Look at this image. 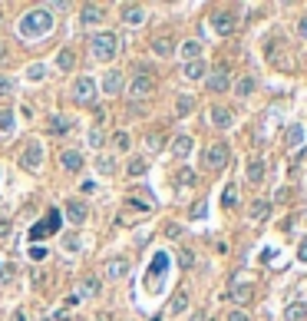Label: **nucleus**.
Returning <instances> with one entry per match:
<instances>
[{
  "label": "nucleus",
  "instance_id": "f257e3e1",
  "mask_svg": "<svg viewBox=\"0 0 307 321\" xmlns=\"http://www.w3.org/2000/svg\"><path fill=\"white\" fill-rule=\"evenodd\" d=\"M53 30V14L50 7H36V10H27L17 23V33L23 40H36V37H46Z\"/></svg>",
  "mask_w": 307,
  "mask_h": 321
},
{
  "label": "nucleus",
  "instance_id": "f03ea898",
  "mask_svg": "<svg viewBox=\"0 0 307 321\" xmlns=\"http://www.w3.org/2000/svg\"><path fill=\"white\" fill-rule=\"evenodd\" d=\"M90 50L99 63H109L119 53V37L116 33H96V37H90Z\"/></svg>",
  "mask_w": 307,
  "mask_h": 321
},
{
  "label": "nucleus",
  "instance_id": "7ed1b4c3",
  "mask_svg": "<svg viewBox=\"0 0 307 321\" xmlns=\"http://www.w3.org/2000/svg\"><path fill=\"white\" fill-rule=\"evenodd\" d=\"M129 99H145V96L155 93V76H152V70L149 66H139L136 70V76H132V83H129Z\"/></svg>",
  "mask_w": 307,
  "mask_h": 321
},
{
  "label": "nucleus",
  "instance_id": "20e7f679",
  "mask_svg": "<svg viewBox=\"0 0 307 321\" xmlns=\"http://www.w3.org/2000/svg\"><path fill=\"white\" fill-rule=\"evenodd\" d=\"M43 143L40 139H30V143H23V152H20V166L27 172H36L40 166H43Z\"/></svg>",
  "mask_w": 307,
  "mask_h": 321
},
{
  "label": "nucleus",
  "instance_id": "39448f33",
  "mask_svg": "<svg viewBox=\"0 0 307 321\" xmlns=\"http://www.w3.org/2000/svg\"><path fill=\"white\" fill-rule=\"evenodd\" d=\"M228 156H231V149H228L225 143H212V146L205 149V156H201V162H205V169L218 172V169L228 166Z\"/></svg>",
  "mask_w": 307,
  "mask_h": 321
},
{
  "label": "nucleus",
  "instance_id": "423d86ee",
  "mask_svg": "<svg viewBox=\"0 0 307 321\" xmlns=\"http://www.w3.org/2000/svg\"><path fill=\"white\" fill-rule=\"evenodd\" d=\"M70 93H73L76 103H83V106H86V103L96 99V80H92V76H76V83H73Z\"/></svg>",
  "mask_w": 307,
  "mask_h": 321
},
{
  "label": "nucleus",
  "instance_id": "0eeeda50",
  "mask_svg": "<svg viewBox=\"0 0 307 321\" xmlns=\"http://www.w3.org/2000/svg\"><path fill=\"white\" fill-rule=\"evenodd\" d=\"M205 86H208V93H228L231 90V76H228V70L225 66H218V70H212V73H205Z\"/></svg>",
  "mask_w": 307,
  "mask_h": 321
},
{
  "label": "nucleus",
  "instance_id": "6e6552de",
  "mask_svg": "<svg viewBox=\"0 0 307 321\" xmlns=\"http://www.w3.org/2000/svg\"><path fill=\"white\" fill-rule=\"evenodd\" d=\"M103 275H106V282H119V278H126V275H129V258H126V255L109 258V262L103 265Z\"/></svg>",
  "mask_w": 307,
  "mask_h": 321
},
{
  "label": "nucleus",
  "instance_id": "1a4fd4ad",
  "mask_svg": "<svg viewBox=\"0 0 307 321\" xmlns=\"http://www.w3.org/2000/svg\"><path fill=\"white\" fill-rule=\"evenodd\" d=\"M235 27H238V20L231 10H218L215 17H212V30L215 33H221V37H228V33H235Z\"/></svg>",
  "mask_w": 307,
  "mask_h": 321
},
{
  "label": "nucleus",
  "instance_id": "9d476101",
  "mask_svg": "<svg viewBox=\"0 0 307 321\" xmlns=\"http://www.w3.org/2000/svg\"><path fill=\"white\" fill-rule=\"evenodd\" d=\"M169 268V255L165 252H155V262H152V268H149V291H159L162 288V272Z\"/></svg>",
  "mask_w": 307,
  "mask_h": 321
},
{
  "label": "nucleus",
  "instance_id": "9b49d317",
  "mask_svg": "<svg viewBox=\"0 0 307 321\" xmlns=\"http://www.w3.org/2000/svg\"><path fill=\"white\" fill-rule=\"evenodd\" d=\"M251 298H254V285L251 282H231V302H235V308H245Z\"/></svg>",
  "mask_w": 307,
  "mask_h": 321
},
{
  "label": "nucleus",
  "instance_id": "f8f14e48",
  "mask_svg": "<svg viewBox=\"0 0 307 321\" xmlns=\"http://www.w3.org/2000/svg\"><path fill=\"white\" fill-rule=\"evenodd\" d=\"M123 86H126L123 70H106V76H103V93H106V96H119V93H123Z\"/></svg>",
  "mask_w": 307,
  "mask_h": 321
},
{
  "label": "nucleus",
  "instance_id": "ddd939ff",
  "mask_svg": "<svg viewBox=\"0 0 307 321\" xmlns=\"http://www.w3.org/2000/svg\"><path fill=\"white\" fill-rule=\"evenodd\" d=\"M66 219H70L73 225H83V222L90 219V209H86V202H79V199H70V202H66Z\"/></svg>",
  "mask_w": 307,
  "mask_h": 321
},
{
  "label": "nucleus",
  "instance_id": "4468645a",
  "mask_svg": "<svg viewBox=\"0 0 307 321\" xmlns=\"http://www.w3.org/2000/svg\"><path fill=\"white\" fill-rule=\"evenodd\" d=\"M79 20H83L86 27H96V23H103V20H106V10H103L99 3H86V7L79 10Z\"/></svg>",
  "mask_w": 307,
  "mask_h": 321
},
{
  "label": "nucleus",
  "instance_id": "2eb2a0df",
  "mask_svg": "<svg viewBox=\"0 0 307 321\" xmlns=\"http://www.w3.org/2000/svg\"><path fill=\"white\" fill-rule=\"evenodd\" d=\"M212 126H218V129L235 126V113H231L228 106H212Z\"/></svg>",
  "mask_w": 307,
  "mask_h": 321
},
{
  "label": "nucleus",
  "instance_id": "dca6fc26",
  "mask_svg": "<svg viewBox=\"0 0 307 321\" xmlns=\"http://www.w3.org/2000/svg\"><path fill=\"white\" fill-rule=\"evenodd\" d=\"M284 143H288V149H301V146H304V126H301V123H288Z\"/></svg>",
  "mask_w": 307,
  "mask_h": 321
},
{
  "label": "nucleus",
  "instance_id": "f3484780",
  "mask_svg": "<svg viewBox=\"0 0 307 321\" xmlns=\"http://www.w3.org/2000/svg\"><path fill=\"white\" fill-rule=\"evenodd\" d=\"M60 166L66 172H79L83 169V156H79V149H63L60 152Z\"/></svg>",
  "mask_w": 307,
  "mask_h": 321
},
{
  "label": "nucleus",
  "instance_id": "a211bd4d",
  "mask_svg": "<svg viewBox=\"0 0 307 321\" xmlns=\"http://www.w3.org/2000/svg\"><path fill=\"white\" fill-rule=\"evenodd\" d=\"M123 23H129V27H139V23H145V7L126 3V7H123Z\"/></svg>",
  "mask_w": 307,
  "mask_h": 321
},
{
  "label": "nucleus",
  "instance_id": "6ab92c4d",
  "mask_svg": "<svg viewBox=\"0 0 307 321\" xmlns=\"http://www.w3.org/2000/svg\"><path fill=\"white\" fill-rule=\"evenodd\" d=\"M268 215H271V202L268 199H254L248 206V219H254V222H264Z\"/></svg>",
  "mask_w": 307,
  "mask_h": 321
},
{
  "label": "nucleus",
  "instance_id": "aec40b11",
  "mask_svg": "<svg viewBox=\"0 0 307 321\" xmlns=\"http://www.w3.org/2000/svg\"><path fill=\"white\" fill-rule=\"evenodd\" d=\"M264 172H268V166H264L261 159H251V162H248V169H245V176H248V182H251V186H261V182H264Z\"/></svg>",
  "mask_w": 307,
  "mask_h": 321
},
{
  "label": "nucleus",
  "instance_id": "412c9836",
  "mask_svg": "<svg viewBox=\"0 0 307 321\" xmlns=\"http://www.w3.org/2000/svg\"><path fill=\"white\" fill-rule=\"evenodd\" d=\"M56 70H60V73H70V70H76V53H73L70 47L56 53Z\"/></svg>",
  "mask_w": 307,
  "mask_h": 321
},
{
  "label": "nucleus",
  "instance_id": "4be33fe9",
  "mask_svg": "<svg viewBox=\"0 0 307 321\" xmlns=\"http://www.w3.org/2000/svg\"><path fill=\"white\" fill-rule=\"evenodd\" d=\"M152 53H155V57H172V53H175V40L155 37V40H152Z\"/></svg>",
  "mask_w": 307,
  "mask_h": 321
},
{
  "label": "nucleus",
  "instance_id": "5701e85b",
  "mask_svg": "<svg viewBox=\"0 0 307 321\" xmlns=\"http://www.w3.org/2000/svg\"><path fill=\"white\" fill-rule=\"evenodd\" d=\"M205 60H192V63H185L182 66V73H185V80H205Z\"/></svg>",
  "mask_w": 307,
  "mask_h": 321
},
{
  "label": "nucleus",
  "instance_id": "b1692460",
  "mask_svg": "<svg viewBox=\"0 0 307 321\" xmlns=\"http://www.w3.org/2000/svg\"><path fill=\"white\" fill-rule=\"evenodd\" d=\"M307 318V305L304 302H291L284 308V321H304Z\"/></svg>",
  "mask_w": 307,
  "mask_h": 321
},
{
  "label": "nucleus",
  "instance_id": "393cba45",
  "mask_svg": "<svg viewBox=\"0 0 307 321\" xmlns=\"http://www.w3.org/2000/svg\"><path fill=\"white\" fill-rule=\"evenodd\" d=\"M192 146H195V143H192V136H175V139H172V152H175L179 159H185V156L192 152Z\"/></svg>",
  "mask_w": 307,
  "mask_h": 321
},
{
  "label": "nucleus",
  "instance_id": "a878e982",
  "mask_svg": "<svg viewBox=\"0 0 307 321\" xmlns=\"http://www.w3.org/2000/svg\"><path fill=\"white\" fill-rule=\"evenodd\" d=\"M145 169H149V162H145L142 156H132V159H129V166H126L129 179H139V176H145Z\"/></svg>",
  "mask_w": 307,
  "mask_h": 321
},
{
  "label": "nucleus",
  "instance_id": "bb28decb",
  "mask_svg": "<svg viewBox=\"0 0 307 321\" xmlns=\"http://www.w3.org/2000/svg\"><path fill=\"white\" fill-rule=\"evenodd\" d=\"M36 225L43 228V235H53L56 228H60V212L50 209V212H46V219H43V222H36Z\"/></svg>",
  "mask_w": 307,
  "mask_h": 321
},
{
  "label": "nucleus",
  "instance_id": "cd10ccee",
  "mask_svg": "<svg viewBox=\"0 0 307 321\" xmlns=\"http://www.w3.org/2000/svg\"><path fill=\"white\" fill-rule=\"evenodd\" d=\"M182 57L188 60V63H192V60H201V43L199 40H185V43H182Z\"/></svg>",
  "mask_w": 307,
  "mask_h": 321
},
{
  "label": "nucleus",
  "instance_id": "c85d7f7f",
  "mask_svg": "<svg viewBox=\"0 0 307 321\" xmlns=\"http://www.w3.org/2000/svg\"><path fill=\"white\" fill-rule=\"evenodd\" d=\"M185 308H188V295H185V291H175V295H172V305H169V311H172V315H182Z\"/></svg>",
  "mask_w": 307,
  "mask_h": 321
},
{
  "label": "nucleus",
  "instance_id": "c756f323",
  "mask_svg": "<svg viewBox=\"0 0 307 321\" xmlns=\"http://www.w3.org/2000/svg\"><path fill=\"white\" fill-rule=\"evenodd\" d=\"M99 288H103L99 278H92V275H90V278H83V282H79V295H90V298H92V295H99Z\"/></svg>",
  "mask_w": 307,
  "mask_h": 321
},
{
  "label": "nucleus",
  "instance_id": "7c9ffc66",
  "mask_svg": "<svg viewBox=\"0 0 307 321\" xmlns=\"http://www.w3.org/2000/svg\"><path fill=\"white\" fill-rule=\"evenodd\" d=\"M192 110H195V99H192V96H185V93H182L179 99H175V113H179V116H188Z\"/></svg>",
  "mask_w": 307,
  "mask_h": 321
},
{
  "label": "nucleus",
  "instance_id": "2f4dec72",
  "mask_svg": "<svg viewBox=\"0 0 307 321\" xmlns=\"http://www.w3.org/2000/svg\"><path fill=\"white\" fill-rule=\"evenodd\" d=\"M50 129L56 132V136H63V132H70V119H66V116H50Z\"/></svg>",
  "mask_w": 307,
  "mask_h": 321
},
{
  "label": "nucleus",
  "instance_id": "473e14b6",
  "mask_svg": "<svg viewBox=\"0 0 307 321\" xmlns=\"http://www.w3.org/2000/svg\"><path fill=\"white\" fill-rule=\"evenodd\" d=\"M96 169H99V176H112L116 172V159L112 156H99L96 159Z\"/></svg>",
  "mask_w": 307,
  "mask_h": 321
},
{
  "label": "nucleus",
  "instance_id": "72a5a7b5",
  "mask_svg": "<svg viewBox=\"0 0 307 321\" xmlns=\"http://www.w3.org/2000/svg\"><path fill=\"white\" fill-rule=\"evenodd\" d=\"M254 86H258V83H254L251 76H245V80H238V83H235V93H238V96H251Z\"/></svg>",
  "mask_w": 307,
  "mask_h": 321
},
{
  "label": "nucleus",
  "instance_id": "f704fd0d",
  "mask_svg": "<svg viewBox=\"0 0 307 321\" xmlns=\"http://www.w3.org/2000/svg\"><path fill=\"white\" fill-rule=\"evenodd\" d=\"M14 123H17L14 110H0V132H10V129H14Z\"/></svg>",
  "mask_w": 307,
  "mask_h": 321
},
{
  "label": "nucleus",
  "instance_id": "c9c22d12",
  "mask_svg": "<svg viewBox=\"0 0 307 321\" xmlns=\"http://www.w3.org/2000/svg\"><path fill=\"white\" fill-rule=\"evenodd\" d=\"M129 132L126 129H119V132H112V146H116V152H123V149H129Z\"/></svg>",
  "mask_w": 307,
  "mask_h": 321
},
{
  "label": "nucleus",
  "instance_id": "e433bc0d",
  "mask_svg": "<svg viewBox=\"0 0 307 321\" xmlns=\"http://www.w3.org/2000/svg\"><path fill=\"white\" fill-rule=\"evenodd\" d=\"M221 202H225L228 209L238 202V186H235V182H228V186H225V192H221Z\"/></svg>",
  "mask_w": 307,
  "mask_h": 321
},
{
  "label": "nucleus",
  "instance_id": "4c0bfd02",
  "mask_svg": "<svg viewBox=\"0 0 307 321\" xmlns=\"http://www.w3.org/2000/svg\"><path fill=\"white\" fill-rule=\"evenodd\" d=\"M79 245H83V242H79V235H76V232L63 235V248H66V252H73V255H76V252H79Z\"/></svg>",
  "mask_w": 307,
  "mask_h": 321
},
{
  "label": "nucleus",
  "instance_id": "58836bf2",
  "mask_svg": "<svg viewBox=\"0 0 307 321\" xmlns=\"http://www.w3.org/2000/svg\"><path fill=\"white\" fill-rule=\"evenodd\" d=\"M43 76H46V66H43V63H33V66L27 70V80H33V83H40Z\"/></svg>",
  "mask_w": 307,
  "mask_h": 321
},
{
  "label": "nucleus",
  "instance_id": "ea45409f",
  "mask_svg": "<svg viewBox=\"0 0 307 321\" xmlns=\"http://www.w3.org/2000/svg\"><path fill=\"white\" fill-rule=\"evenodd\" d=\"M14 90H17V83H14L10 76L0 73V96H14Z\"/></svg>",
  "mask_w": 307,
  "mask_h": 321
},
{
  "label": "nucleus",
  "instance_id": "a19ab883",
  "mask_svg": "<svg viewBox=\"0 0 307 321\" xmlns=\"http://www.w3.org/2000/svg\"><path fill=\"white\" fill-rule=\"evenodd\" d=\"M86 143H90V149H99L103 146V129H90L86 132Z\"/></svg>",
  "mask_w": 307,
  "mask_h": 321
},
{
  "label": "nucleus",
  "instance_id": "79ce46f5",
  "mask_svg": "<svg viewBox=\"0 0 307 321\" xmlns=\"http://www.w3.org/2000/svg\"><path fill=\"white\" fill-rule=\"evenodd\" d=\"M126 202H129L132 209H139V212H149V209H152V202H145V199H139V195H129Z\"/></svg>",
  "mask_w": 307,
  "mask_h": 321
},
{
  "label": "nucleus",
  "instance_id": "37998d69",
  "mask_svg": "<svg viewBox=\"0 0 307 321\" xmlns=\"http://www.w3.org/2000/svg\"><path fill=\"white\" fill-rule=\"evenodd\" d=\"M145 143H149V149H162V136H159V132H149V136H145Z\"/></svg>",
  "mask_w": 307,
  "mask_h": 321
},
{
  "label": "nucleus",
  "instance_id": "c03bdc74",
  "mask_svg": "<svg viewBox=\"0 0 307 321\" xmlns=\"http://www.w3.org/2000/svg\"><path fill=\"white\" fill-rule=\"evenodd\" d=\"M27 255H30L33 262H43V258H46V248H43V245H30V252H27Z\"/></svg>",
  "mask_w": 307,
  "mask_h": 321
},
{
  "label": "nucleus",
  "instance_id": "a18cd8bd",
  "mask_svg": "<svg viewBox=\"0 0 307 321\" xmlns=\"http://www.w3.org/2000/svg\"><path fill=\"white\" fill-rule=\"evenodd\" d=\"M179 182H182V186H192V182H195V172H192V169H182L179 172Z\"/></svg>",
  "mask_w": 307,
  "mask_h": 321
},
{
  "label": "nucleus",
  "instance_id": "49530a36",
  "mask_svg": "<svg viewBox=\"0 0 307 321\" xmlns=\"http://www.w3.org/2000/svg\"><path fill=\"white\" fill-rule=\"evenodd\" d=\"M228 321H248V315H245L241 308H231V311H228Z\"/></svg>",
  "mask_w": 307,
  "mask_h": 321
},
{
  "label": "nucleus",
  "instance_id": "de8ad7c7",
  "mask_svg": "<svg viewBox=\"0 0 307 321\" xmlns=\"http://www.w3.org/2000/svg\"><path fill=\"white\" fill-rule=\"evenodd\" d=\"M297 37H301V40H307V17H301V20H297Z\"/></svg>",
  "mask_w": 307,
  "mask_h": 321
},
{
  "label": "nucleus",
  "instance_id": "09e8293b",
  "mask_svg": "<svg viewBox=\"0 0 307 321\" xmlns=\"http://www.w3.org/2000/svg\"><path fill=\"white\" fill-rule=\"evenodd\" d=\"M179 232H182V228L175 225V222H169V225H165V235H169V239H179Z\"/></svg>",
  "mask_w": 307,
  "mask_h": 321
},
{
  "label": "nucleus",
  "instance_id": "8fccbe9b",
  "mask_svg": "<svg viewBox=\"0 0 307 321\" xmlns=\"http://www.w3.org/2000/svg\"><path fill=\"white\" fill-rule=\"evenodd\" d=\"M297 258H301V262H307V239L297 245Z\"/></svg>",
  "mask_w": 307,
  "mask_h": 321
},
{
  "label": "nucleus",
  "instance_id": "3c124183",
  "mask_svg": "<svg viewBox=\"0 0 307 321\" xmlns=\"http://www.w3.org/2000/svg\"><path fill=\"white\" fill-rule=\"evenodd\" d=\"M3 235H10V222H7V219H0V239H3Z\"/></svg>",
  "mask_w": 307,
  "mask_h": 321
},
{
  "label": "nucleus",
  "instance_id": "603ef678",
  "mask_svg": "<svg viewBox=\"0 0 307 321\" xmlns=\"http://www.w3.org/2000/svg\"><path fill=\"white\" fill-rule=\"evenodd\" d=\"M14 321H27V315H23V311L17 308V311H14Z\"/></svg>",
  "mask_w": 307,
  "mask_h": 321
},
{
  "label": "nucleus",
  "instance_id": "864d4df0",
  "mask_svg": "<svg viewBox=\"0 0 307 321\" xmlns=\"http://www.w3.org/2000/svg\"><path fill=\"white\" fill-rule=\"evenodd\" d=\"M0 272H3V265H0Z\"/></svg>",
  "mask_w": 307,
  "mask_h": 321
}]
</instances>
